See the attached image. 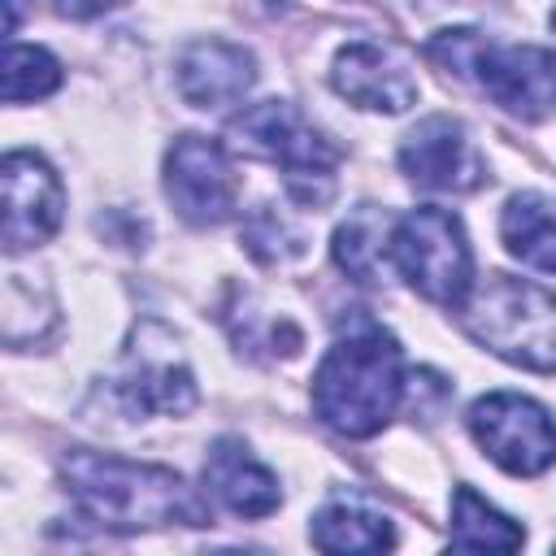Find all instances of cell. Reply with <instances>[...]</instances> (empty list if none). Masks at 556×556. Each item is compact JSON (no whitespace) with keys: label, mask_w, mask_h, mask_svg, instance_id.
Segmentation results:
<instances>
[{"label":"cell","mask_w":556,"mask_h":556,"mask_svg":"<svg viewBox=\"0 0 556 556\" xmlns=\"http://www.w3.org/2000/svg\"><path fill=\"white\" fill-rule=\"evenodd\" d=\"M61 482L70 500L104 530H156V526H204V500L165 465L126 460L113 452L70 447L61 456Z\"/></svg>","instance_id":"cell-1"},{"label":"cell","mask_w":556,"mask_h":556,"mask_svg":"<svg viewBox=\"0 0 556 556\" xmlns=\"http://www.w3.org/2000/svg\"><path fill=\"white\" fill-rule=\"evenodd\" d=\"M400 395H404L400 343L374 321H361L356 330L334 339V348L321 356L313 374L317 417L348 439L378 434L395 417Z\"/></svg>","instance_id":"cell-2"},{"label":"cell","mask_w":556,"mask_h":556,"mask_svg":"<svg viewBox=\"0 0 556 556\" xmlns=\"http://www.w3.org/2000/svg\"><path fill=\"white\" fill-rule=\"evenodd\" d=\"M426 56L469 78L504 113L539 122L556 113V52L534 43H495L478 30H439L426 43Z\"/></svg>","instance_id":"cell-3"},{"label":"cell","mask_w":556,"mask_h":556,"mask_svg":"<svg viewBox=\"0 0 556 556\" xmlns=\"http://www.w3.org/2000/svg\"><path fill=\"white\" fill-rule=\"evenodd\" d=\"M456 317L473 343L508 365L556 374V295L530 278L491 274L456 304Z\"/></svg>","instance_id":"cell-4"},{"label":"cell","mask_w":556,"mask_h":556,"mask_svg":"<svg viewBox=\"0 0 556 556\" xmlns=\"http://www.w3.org/2000/svg\"><path fill=\"white\" fill-rule=\"evenodd\" d=\"M230 135L239 148L274 161L282 169L287 195L304 208H321L339 187V152L330 139H321L304 113L287 100H261L248 104L239 117H230Z\"/></svg>","instance_id":"cell-5"},{"label":"cell","mask_w":556,"mask_h":556,"mask_svg":"<svg viewBox=\"0 0 556 556\" xmlns=\"http://www.w3.org/2000/svg\"><path fill=\"white\" fill-rule=\"evenodd\" d=\"M391 265L430 304L456 308L473 287V252L456 213L421 204L391 222Z\"/></svg>","instance_id":"cell-6"},{"label":"cell","mask_w":556,"mask_h":556,"mask_svg":"<svg viewBox=\"0 0 556 556\" xmlns=\"http://www.w3.org/2000/svg\"><path fill=\"white\" fill-rule=\"evenodd\" d=\"M469 434L478 447L517 478H534L556 465V421L543 404L517 391H491L469 408Z\"/></svg>","instance_id":"cell-7"},{"label":"cell","mask_w":556,"mask_h":556,"mask_svg":"<svg viewBox=\"0 0 556 556\" xmlns=\"http://www.w3.org/2000/svg\"><path fill=\"white\" fill-rule=\"evenodd\" d=\"M165 195L191 226H222L239 208V174L217 139L182 135L165 152Z\"/></svg>","instance_id":"cell-8"},{"label":"cell","mask_w":556,"mask_h":556,"mask_svg":"<svg viewBox=\"0 0 556 556\" xmlns=\"http://www.w3.org/2000/svg\"><path fill=\"white\" fill-rule=\"evenodd\" d=\"M400 169L426 191H473L486 182V165L469 130L443 113L421 117L400 143Z\"/></svg>","instance_id":"cell-9"},{"label":"cell","mask_w":556,"mask_h":556,"mask_svg":"<svg viewBox=\"0 0 556 556\" xmlns=\"http://www.w3.org/2000/svg\"><path fill=\"white\" fill-rule=\"evenodd\" d=\"M4 252L17 256L56 235L65 217V191L52 165L35 152L4 156Z\"/></svg>","instance_id":"cell-10"},{"label":"cell","mask_w":556,"mask_h":556,"mask_svg":"<svg viewBox=\"0 0 556 556\" xmlns=\"http://www.w3.org/2000/svg\"><path fill=\"white\" fill-rule=\"evenodd\" d=\"M152 339V326L143 321L126 348V361H122V374L113 378V391L117 400L130 408V413H191L195 408V378L191 369L178 361L174 352V339L165 330L161 348L148 343Z\"/></svg>","instance_id":"cell-11"},{"label":"cell","mask_w":556,"mask_h":556,"mask_svg":"<svg viewBox=\"0 0 556 556\" xmlns=\"http://www.w3.org/2000/svg\"><path fill=\"white\" fill-rule=\"evenodd\" d=\"M330 87L356 109H374V113H404L417 100V78L408 61L374 39H352L334 52Z\"/></svg>","instance_id":"cell-12"},{"label":"cell","mask_w":556,"mask_h":556,"mask_svg":"<svg viewBox=\"0 0 556 556\" xmlns=\"http://www.w3.org/2000/svg\"><path fill=\"white\" fill-rule=\"evenodd\" d=\"M174 78H178V96L195 109L235 104L256 83V56L226 39H195L178 52Z\"/></svg>","instance_id":"cell-13"},{"label":"cell","mask_w":556,"mask_h":556,"mask_svg":"<svg viewBox=\"0 0 556 556\" xmlns=\"http://www.w3.org/2000/svg\"><path fill=\"white\" fill-rule=\"evenodd\" d=\"M204 491L239 513V517H269L278 504H282V491H278V478L252 456V447L243 439H217L208 447V460H204Z\"/></svg>","instance_id":"cell-14"},{"label":"cell","mask_w":556,"mask_h":556,"mask_svg":"<svg viewBox=\"0 0 556 556\" xmlns=\"http://www.w3.org/2000/svg\"><path fill=\"white\" fill-rule=\"evenodd\" d=\"M500 235L521 265L556 274V200L552 195H539V191L513 195L500 213Z\"/></svg>","instance_id":"cell-15"},{"label":"cell","mask_w":556,"mask_h":556,"mask_svg":"<svg viewBox=\"0 0 556 556\" xmlns=\"http://www.w3.org/2000/svg\"><path fill=\"white\" fill-rule=\"evenodd\" d=\"M308 534L321 552H387L395 543L391 517L365 508L361 500H330L313 517Z\"/></svg>","instance_id":"cell-16"},{"label":"cell","mask_w":556,"mask_h":556,"mask_svg":"<svg viewBox=\"0 0 556 556\" xmlns=\"http://www.w3.org/2000/svg\"><path fill=\"white\" fill-rule=\"evenodd\" d=\"M391 222L382 208H356L334 230V265L356 282H378L391 265Z\"/></svg>","instance_id":"cell-17"},{"label":"cell","mask_w":556,"mask_h":556,"mask_svg":"<svg viewBox=\"0 0 556 556\" xmlns=\"http://www.w3.org/2000/svg\"><path fill=\"white\" fill-rule=\"evenodd\" d=\"M526 543V530L491 508L473 486H456L452 495V547H473V552H517Z\"/></svg>","instance_id":"cell-18"},{"label":"cell","mask_w":556,"mask_h":556,"mask_svg":"<svg viewBox=\"0 0 556 556\" xmlns=\"http://www.w3.org/2000/svg\"><path fill=\"white\" fill-rule=\"evenodd\" d=\"M61 87V65L48 48H35V43H13L4 52V65H0V91H4V104H22V100H43Z\"/></svg>","instance_id":"cell-19"},{"label":"cell","mask_w":556,"mask_h":556,"mask_svg":"<svg viewBox=\"0 0 556 556\" xmlns=\"http://www.w3.org/2000/svg\"><path fill=\"white\" fill-rule=\"evenodd\" d=\"M243 243L248 252L261 261V265H278V261H291L304 252V239L274 213V208H256L243 226Z\"/></svg>","instance_id":"cell-20"},{"label":"cell","mask_w":556,"mask_h":556,"mask_svg":"<svg viewBox=\"0 0 556 556\" xmlns=\"http://www.w3.org/2000/svg\"><path fill=\"white\" fill-rule=\"evenodd\" d=\"M52 4H56V13H65V17L87 22V17H100V13H109V9H117V4H126V0H52Z\"/></svg>","instance_id":"cell-21"},{"label":"cell","mask_w":556,"mask_h":556,"mask_svg":"<svg viewBox=\"0 0 556 556\" xmlns=\"http://www.w3.org/2000/svg\"><path fill=\"white\" fill-rule=\"evenodd\" d=\"M552 26H556V13H552Z\"/></svg>","instance_id":"cell-22"}]
</instances>
